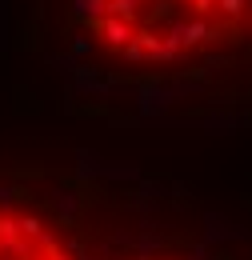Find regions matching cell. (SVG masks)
Returning a JSON list of instances; mask_svg holds the SVG:
<instances>
[{
  "label": "cell",
  "mask_w": 252,
  "mask_h": 260,
  "mask_svg": "<svg viewBox=\"0 0 252 260\" xmlns=\"http://www.w3.org/2000/svg\"><path fill=\"white\" fill-rule=\"evenodd\" d=\"M0 260H76L64 236L28 208L0 204Z\"/></svg>",
  "instance_id": "cell-1"
}]
</instances>
